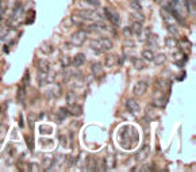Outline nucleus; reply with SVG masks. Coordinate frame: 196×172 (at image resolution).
<instances>
[{
  "label": "nucleus",
  "mask_w": 196,
  "mask_h": 172,
  "mask_svg": "<svg viewBox=\"0 0 196 172\" xmlns=\"http://www.w3.org/2000/svg\"><path fill=\"white\" fill-rule=\"evenodd\" d=\"M104 16H106V18L110 20L114 26H119L120 25V16H119V14H116L115 11H112V10L104 8Z\"/></svg>",
  "instance_id": "obj_1"
},
{
  "label": "nucleus",
  "mask_w": 196,
  "mask_h": 172,
  "mask_svg": "<svg viewBox=\"0 0 196 172\" xmlns=\"http://www.w3.org/2000/svg\"><path fill=\"white\" fill-rule=\"evenodd\" d=\"M80 15L83 16L84 20H95V22H101L103 20V16L95 11H81Z\"/></svg>",
  "instance_id": "obj_2"
},
{
  "label": "nucleus",
  "mask_w": 196,
  "mask_h": 172,
  "mask_svg": "<svg viewBox=\"0 0 196 172\" xmlns=\"http://www.w3.org/2000/svg\"><path fill=\"white\" fill-rule=\"evenodd\" d=\"M85 39H87V33L81 30V31H77L72 37L70 42H72V45H74V46H81V45L85 42Z\"/></svg>",
  "instance_id": "obj_3"
},
{
  "label": "nucleus",
  "mask_w": 196,
  "mask_h": 172,
  "mask_svg": "<svg viewBox=\"0 0 196 172\" xmlns=\"http://www.w3.org/2000/svg\"><path fill=\"white\" fill-rule=\"evenodd\" d=\"M146 89H147L146 81H137V84L134 85L133 92H134V95H137V96H142L145 92H146Z\"/></svg>",
  "instance_id": "obj_4"
},
{
  "label": "nucleus",
  "mask_w": 196,
  "mask_h": 172,
  "mask_svg": "<svg viewBox=\"0 0 196 172\" xmlns=\"http://www.w3.org/2000/svg\"><path fill=\"white\" fill-rule=\"evenodd\" d=\"M126 107H127L128 111L133 113V114H135V113H139V110H141L139 103H138L137 100H134V99H127Z\"/></svg>",
  "instance_id": "obj_5"
},
{
  "label": "nucleus",
  "mask_w": 196,
  "mask_h": 172,
  "mask_svg": "<svg viewBox=\"0 0 196 172\" xmlns=\"http://www.w3.org/2000/svg\"><path fill=\"white\" fill-rule=\"evenodd\" d=\"M85 54L84 53H79V54H76L73 58V61L70 64H73V67H76V68H79V67H83L84 63H85Z\"/></svg>",
  "instance_id": "obj_6"
},
{
  "label": "nucleus",
  "mask_w": 196,
  "mask_h": 172,
  "mask_svg": "<svg viewBox=\"0 0 196 172\" xmlns=\"http://www.w3.org/2000/svg\"><path fill=\"white\" fill-rule=\"evenodd\" d=\"M97 41H99V45H100V47H101V50H103V51L111 50V49H112V46H114L112 41H111L110 38H100Z\"/></svg>",
  "instance_id": "obj_7"
},
{
  "label": "nucleus",
  "mask_w": 196,
  "mask_h": 172,
  "mask_svg": "<svg viewBox=\"0 0 196 172\" xmlns=\"http://www.w3.org/2000/svg\"><path fill=\"white\" fill-rule=\"evenodd\" d=\"M149 152H150V148H149V145H145L141 150H138V153H137V156H135V159H137L138 161H143V160L149 156Z\"/></svg>",
  "instance_id": "obj_8"
},
{
  "label": "nucleus",
  "mask_w": 196,
  "mask_h": 172,
  "mask_svg": "<svg viewBox=\"0 0 196 172\" xmlns=\"http://www.w3.org/2000/svg\"><path fill=\"white\" fill-rule=\"evenodd\" d=\"M49 68H50V64L47 63L46 60H41L38 63V69L39 72H45V73H49Z\"/></svg>",
  "instance_id": "obj_9"
},
{
  "label": "nucleus",
  "mask_w": 196,
  "mask_h": 172,
  "mask_svg": "<svg viewBox=\"0 0 196 172\" xmlns=\"http://www.w3.org/2000/svg\"><path fill=\"white\" fill-rule=\"evenodd\" d=\"M130 31H131V34H141V31H142V25H141V22H134L133 25H131V27H130Z\"/></svg>",
  "instance_id": "obj_10"
},
{
  "label": "nucleus",
  "mask_w": 196,
  "mask_h": 172,
  "mask_svg": "<svg viewBox=\"0 0 196 172\" xmlns=\"http://www.w3.org/2000/svg\"><path fill=\"white\" fill-rule=\"evenodd\" d=\"M153 61H154L155 65H162V64H165V61H167V56H165L164 53H160V54H157V56L153 57Z\"/></svg>",
  "instance_id": "obj_11"
},
{
  "label": "nucleus",
  "mask_w": 196,
  "mask_h": 172,
  "mask_svg": "<svg viewBox=\"0 0 196 172\" xmlns=\"http://www.w3.org/2000/svg\"><path fill=\"white\" fill-rule=\"evenodd\" d=\"M70 22H72V25H83L84 19L80 14H73V15L70 16Z\"/></svg>",
  "instance_id": "obj_12"
},
{
  "label": "nucleus",
  "mask_w": 196,
  "mask_h": 172,
  "mask_svg": "<svg viewBox=\"0 0 196 172\" xmlns=\"http://www.w3.org/2000/svg\"><path fill=\"white\" fill-rule=\"evenodd\" d=\"M91 71H92L93 75H99L103 72V65H101L100 63H95L91 65Z\"/></svg>",
  "instance_id": "obj_13"
},
{
  "label": "nucleus",
  "mask_w": 196,
  "mask_h": 172,
  "mask_svg": "<svg viewBox=\"0 0 196 172\" xmlns=\"http://www.w3.org/2000/svg\"><path fill=\"white\" fill-rule=\"evenodd\" d=\"M185 8L188 10V12L191 14V15H195V0H187Z\"/></svg>",
  "instance_id": "obj_14"
},
{
  "label": "nucleus",
  "mask_w": 196,
  "mask_h": 172,
  "mask_svg": "<svg viewBox=\"0 0 196 172\" xmlns=\"http://www.w3.org/2000/svg\"><path fill=\"white\" fill-rule=\"evenodd\" d=\"M133 63H134L135 69H138V71H142L145 68V60H141V58H134Z\"/></svg>",
  "instance_id": "obj_15"
},
{
  "label": "nucleus",
  "mask_w": 196,
  "mask_h": 172,
  "mask_svg": "<svg viewBox=\"0 0 196 172\" xmlns=\"http://www.w3.org/2000/svg\"><path fill=\"white\" fill-rule=\"evenodd\" d=\"M25 96H26L25 85H20L19 89H18V100H19L20 103H25Z\"/></svg>",
  "instance_id": "obj_16"
},
{
  "label": "nucleus",
  "mask_w": 196,
  "mask_h": 172,
  "mask_svg": "<svg viewBox=\"0 0 196 172\" xmlns=\"http://www.w3.org/2000/svg\"><path fill=\"white\" fill-rule=\"evenodd\" d=\"M153 57H154V54H153V51H151V50H143V51H142V60L153 61Z\"/></svg>",
  "instance_id": "obj_17"
},
{
  "label": "nucleus",
  "mask_w": 196,
  "mask_h": 172,
  "mask_svg": "<svg viewBox=\"0 0 196 172\" xmlns=\"http://www.w3.org/2000/svg\"><path fill=\"white\" fill-rule=\"evenodd\" d=\"M131 18H133L134 20H135V22H143V20H145V16L143 15H142V14L139 12V11H135V12H133V14H131Z\"/></svg>",
  "instance_id": "obj_18"
},
{
  "label": "nucleus",
  "mask_w": 196,
  "mask_h": 172,
  "mask_svg": "<svg viewBox=\"0 0 196 172\" xmlns=\"http://www.w3.org/2000/svg\"><path fill=\"white\" fill-rule=\"evenodd\" d=\"M70 113H72L73 115H80L81 113H83V109H81V106H77V104H72V109H70Z\"/></svg>",
  "instance_id": "obj_19"
},
{
  "label": "nucleus",
  "mask_w": 196,
  "mask_h": 172,
  "mask_svg": "<svg viewBox=\"0 0 196 172\" xmlns=\"http://www.w3.org/2000/svg\"><path fill=\"white\" fill-rule=\"evenodd\" d=\"M161 15H162V18H164L167 22H169L171 19H173V16H172V14L168 11V10H165V8H162L161 10Z\"/></svg>",
  "instance_id": "obj_20"
},
{
  "label": "nucleus",
  "mask_w": 196,
  "mask_h": 172,
  "mask_svg": "<svg viewBox=\"0 0 196 172\" xmlns=\"http://www.w3.org/2000/svg\"><path fill=\"white\" fill-rule=\"evenodd\" d=\"M167 29H168V31L172 34V35H177L178 34V29H177V26L176 25H171V23H169V25L167 26Z\"/></svg>",
  "instance_id": "obj_21"
},
{
  "label": "nucleus",
  "mask_w": 196,
  "mask_h": 172,
  "mask_svg": "<svg viewBox=\"0 0 196 172\" xmlns=\"http://www.w3.org/2000/svg\"><path fill=\"white\" fill-rule=\"evenodd\" d=\"M115 64H116V57H115V56H108L107 57V63H106L107 67H112V65H115Z\"/></svg>",
  "instance_id": "obj_22"
},
{
  "label": "nucleus",
  "mask_w": 196,
  "mask_h": 172,
  "mask_svg": "<svg viewBox=\"0 0 196 172\" xmlns=\"http://www.w3.org/2000/svg\"><path fill=\"white\" fill-rule=\"evenodd\" d=\"M167 45H168V47H176L177 46V41L174 38H172V37H169V38H167Z\"/></svg>",
  "instance_id": "obj_23"
},
{
  "label": "nucleus",
  "mask_w": 196,
  "mask_h": 172,
  "mask_svg": "<svg viewBox=\"0 0 196 172\" xmlns=\"http://www.w3.org/2000/svg\"><path fill=\"white\" fill-rule=\"evenodd\" d=\"M69 114V113H68V110L66 109H61L60 110V113H58V119H61V121H64V119L66 118V115Z\"/></svg>",
  "instance_id": "obj_24"
},
{
  "label": "nucleus",
  "mask_w": 196,
  "mask_h": 172,
  "mask_svg": "<svg viewBox=\"0 0 196 172\" xmlns=\"http://www.w3.org/2000/svg\"><path fill=\"white\" fill-rule=\"evenodd\" d=\"M74 99H76V95L72 94V92H69V94H68V96H66V102L69 103V104H73V103H74Z\"/></svg>",
  "instance_id": "obj_25"
},
{
  "label": "nucleus",
  "mask_w": 196,
  "mask_h": 172,
  "mask_svg": "<svg viewBox=\"0 0 196 172\" xmlns=\"http://www.w3.org/2000/svg\"><path fill=\"white\" fill-rule=\"evenodd\" d=\"M154 104H155V106H158V107H162V106L167 104V99H165V98H162V99H157V100L154 102Z\"/></svg>",
  "instance_id": "obj_26"
},
{
  "label": "nucleus",
  "mask_w": 196,
  "mask_h": 172,
  "mask_svg": "<svg viewBox=\"0 0 196 172\" xmlns=\"http://www.w3.org/2000/svg\"><path fill=\"white\" fill-rule=\"evenodd\" d=\"M26 141H27V145L30 146V150H33L34 149V144H33V137L30 136V137H26Z\"/></svg>",
  "instance_id": "obj_27"
},
{
  "label": "nucleus",
  "mask_w": 196,
  "mask_h": 172,
  "mask_svg": "<svg viewBox=\"0 0 196 172\" xmlns=\"http://www.w3.org/2000/svg\"><path fill=\"white\" fill-rule=\"evenodd\" d=\"M61 63H62V65H64V67H68V65L70 64L69 57H68V56H64L62 58H61Z\"/></svg>",
  "instance_id": "obj_28"
},
{
  "label": "nucleus",
  "mask_w": 196,
  "mask_h": 172,
  "mask_svg": "<svg viewBox=\"0 0 196 172\" xmlns=\"http://www.w3.org/2000/svg\"><path fill=\"white\" fill-rule=\"evenodd\" d=\"M85 2H88L91 6L93 7V8H96V7H99V2L97 0H85Z\"/></svg>",
  "instance_id": "obj_29"
},
{
  "label": "nucleus",
  "mask_w": 196,
  "mask_h": 172,
  "mask_svg": "<svg viewBox=\"0 0 196 172\" xmlns=\"http://www.w3.org/2000/svg\"><path fill=\"white\" fill-rule=\"evenodd\" d=\"M39 132H49V134H50L52 133V128H50V126H41Z\"/></svg>",
  "instance_id": "obj_30"
},
{
  "label": "nucleus",
  "mask_w": 196,
  "mask_h": 172,
  "mask_svg": "<svg viewBox=\"0 0 196 172\" xmlns=\"http://www.w3.org/2000/svg\"><path fill=\"white\" fill-rule=\"evenodd\" d=\"M131 7L135 8V10H138V11H141V6L138 4V2H133V3H131Z\"/></svg>",
  "instance_id": "obj_31"
}]
</instances>
